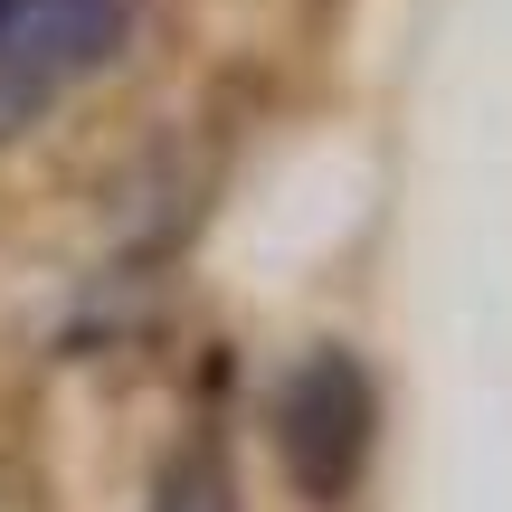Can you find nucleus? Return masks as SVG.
I'll list each match as a JSON object with an SVG mask.
<instances>
[{"instance_id":"obj_3","label":"nucleus","mask_w":512,"mask_h":512,"mask_svg":"<svg viewBox=\"0 0 512 512\" xmlns=\"http://www.w3.org/2000/svg\"><path fill=\"white\" fill-rule=\"evenodd\" d=\"M143 512H247L238 503V456H228L219 427H190V437L162 446V465L143 484Z\"/></svg>"},{"instance_id":"obj_1","label":"nucleus","mask_w":512,"mask_h":512,"mask_svg":"<svg viewBox=\"0 0 512 512\" xmlns=\"http://www.w3.org/2000/svg\"><path fill=\"white\" fill-rule=\"evenodd\" d=\"M266 437H275V475L294 484V503L342 512L361 494L370 456H380V380H370V361L351 342H313L275 380Z\"/></svg>"},{"instance_id":"obj_2","label":"nucleus","mask_w":512,"mask_h":512,"mask_svg":"<svg viewBox=\"0 0 512 512\" xmlns=\"http://www.w3.org/2000/svg\"><path fill=\"white\" fill-rule=\"evenodd\" d=\"M133 38V0H0V152L29 143Z\"/></svg>"}]
</instances>
